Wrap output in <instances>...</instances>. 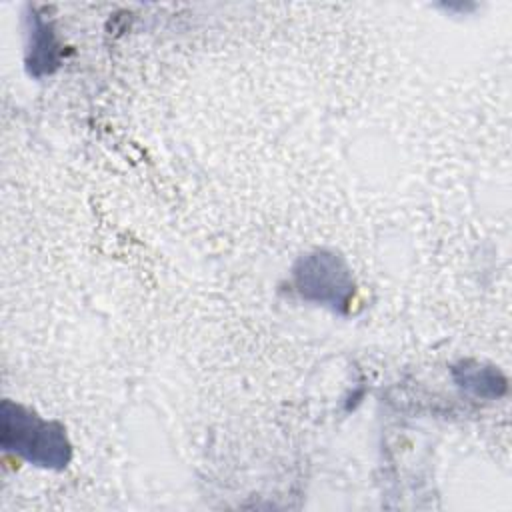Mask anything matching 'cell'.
Masks as SVG:
<instances>
[{
	"instance_id": "6da1fadb",
	"label": "cell",
	"mask_w": 512,
	"mask_h": 512,
	"mask_svg": "<svg viewBox=\"0 0 512 512\" xmlns=\"http://www.w3.org/2000/svg\"><path fill=\"white\" fill-rule=\"evenodd\" d=\"M2 442L40 466H62L68 460V444L62 430L46 424L22 408L4 404Z\"/></svg>"
}]
</instances>
